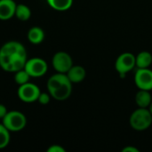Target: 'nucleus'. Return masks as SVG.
<instances>
[{"label": "nucleus", "mask_w": 152, "mask_h": 152, "mask_svg": "<svg viewBox=\"0 0 152 152\" xmlns=\"http://www.w3.org/2000/svg\"><path fill=\"white\" fill-rule=\"evenodd\" d=\"M47 89L51 97L57 101H64L71 95L72 83L66 74L57 73L48 79Z\"/></svg>", "instance_id": "obj_1"}, {"label": "nucleus", "mask_w": 152, "mask_h": 152, "mask_svg": "<svg viewBox=\"0 0 152 152\" xmlns=\"http://www.w3.org/2000/svg\"><path fill=\"white\" fill-rule=\"evenodd\" d=\"M130 126L136 131H144L152 124V115L147 108H139L130 116Z\"/></svg>", "instance_id": "obj_2"}, {"label": "nucleus", "mask_w": 152, "mask_h": 152, "mask_svg": "<svg viewBox=\"0 0 152 152\" xmlns=\"http://www.w3.org/2000/svg\"><path fill=\"white\" fill-rule=\"evenodd\" d=\"M2 120L3 125L10 132L21 131L27 124V118L25 115L18 110L8 111Z\"/></svg>", "instance_id": "obj_3"}, {"label": "nucleus", "mask_w": 152, "mask_h": 152, "mask_svg": "<svg viewBox=\"0 0 152 152\" xmlns=\"http://www.w3.org/2000/svg\"><path fill=\"white\" fill-rule=\"evenodd\" d=\"M48 66L46 61L42 58H31L27 60L24 69L31 77H40L47 71Z\"/></svg>", "instance_id": "obj_4"}, {"label": "nucleus", "mask_w": 152, "mask_h": 152, "mask_svg": "<svg viewBox=\"0 0 152 152\" xmlns=\"http://www.w3.org/2000/svg\"><path fill=\"white\" fill-rule=\"evenodd\" d=\"M40 93V89L37 85L28 82L24 85L20 86L17 94L20 101L30 103L37 101Z\"/></svg>", "instance_id": "obj_5"}, {"label": "nucleus", "mask_w": 152, "mask_h": 152, "mask_svg": "<svg viewBox=\"0 0 152 152\" xmlns=\"http://www.w3.org/2000/svg\"><path fill=\"white\" fill-rule=\"evenodd\" d=\"M52 64L53 69L58 73L66 74L69 69L73 66V61L71 56L66 52L56 53L52 60Z\"/></svg>", "instance_id": "obj_6"}, {"label": "nucleus", "mask_w": 152, "mask_h": 152, "mask_svg": "<svg viewBox=\"0 0 152 152\" xmlns=\"http://www.w3.org/2000/svg\"><path fill=\"white\" fill-rule=\"evenodd\" d=\"M135 66V56L131 53H124L120 54L115 63L116 70L122 76H125L131 71Z\"/></svg>", "instance_id": "obj_7"}, {"label": "nucleus", "mask_w": 152, "mask_h": 152, "mask_svg": "<svg viewBox=\"0 0 152 152\" xmlns=\"http://www.w3.org/2000/svg\"><path fill=\"white\" fill-rule=\"evenodd\" d=\"M134 83L140 90H152V70L149 68L138 69L134 75Z\"/></svg>", "instance_id": "obj_8"}, {"label": "nucleus", "mask_w": 152, "mask_h": 152, "mask_svg": "<svg viewBox=\"0 0 152 152\" xmlns=\"http://www.w3.org/2000/svg\"><path fill=\"white\" fill-rule=\"evenodd\" d=\"M16 5L13 0H0V20L12 19L15 15Z\"/></svg>", "instance_id": "obj_9"}, {"label": "nucleus", "mask_w": 152, "mask_h": 152, "mask_svg": "<svg viewBox=\"0 0 152 152\" xmlns=\"http://www.w3.org/2000/svg\"><path fill=\"white\" fill-rule=\"evenodd\" d=\"M27 53L25 47L22 44L17 41H9L2 45L0 48V53L11 56L13 53Z\"/></svg>", "instance_id": "obj_10"}, {"label": "nucleus", "mask_w": 152, "mask_h": 152, "mask_svg": "<svg viewBox=\"0 0 152 152\" xmlns=\"http://www.w3.org/2000/svg\"><path fill=\"white\" fill-rule=\"evenodd\" d=\"M66 75L72 84H78L81 83L86 78V72L84 67L80 65H75V66L73 65L69 69V70L66 73Z\"/></svg>", "instance_id": "obj_11"}, {"label": "nucleus", "mask_w": 152, "mask_h": 152, "mask_svg": "<svg viewBox=\"0 0 152 152\" xmlns=\"http://www.w3.org/2000/svg\"><path fill=\"white\" fill-rule=\"evenodd\" d=\"M135 63L138 69H146L152 64V54L150 52L142 51L135 57Z\"/></svg>", "instance_id": "obj_12"}, {"label": "nucleus", "mask_w": 152, "mask_h": 152, "mask_svg": "<svg viewBox=\"0 0 152 152\" xmlns=\"http://www.w3.org/2000/svg\"><path fill=\"white\" fill-rule=\"evenodd\" d=\"M28 39L31 44L38 45L45 39V32L39 27H32L28 31Z\"/></svg>", "instance_id": "obj_13"}, {"label": "nucleus", "mask_w": 152, "mask_h": 152, "mask_svg": "<svg viewBox=\"0 0 152 152\" xmlns=\"http://www.w3.org/2000/svg\"><path fill=\"white\" fill-rule=\"evenodd\" d=\"M151 102L152 98L150 91L139 90L135 95V102L139 108H149Z\"/></svg>", "instance_id": "obj_14"}, {"label": "nucleus", "mask_w": 152, "mask_h": 152, "mask_svg": "<svg viewBox=\"0 0 152 152\" xmlns=\"http://www.w3.org/2000/svg\"><path fill=\"white\" fill-rule=\"evenodd\" d=\"M46 1L53 9L60 12L69 10L73 4V0H46Z\"/></svg>", "instance_id": "obj_15"}, {"label": "nucleus", "mask_w": 152, "mask_h": 152, "mask_svg": "<svg viewBox=\"0 0 152 152\" xmlns=\"http://www.w3.org/2000/svg\"><path fill=\"white\" fill-rule=\"evenodd\" d=\"M14 16H16V18L21 21H26L30 18L31 11H30L29 7L26 4H17Z\"/></svg>", "instance_id": "obj_16"}, {"label": "nucleus", "mask_w": 152, "mask_h": 152, "mask_svg": "<svg viewBox=\"0 0 152 152\" xmlns=\"http://www.w3.org/2000/svg\"><path fill=\"white\" fill-rule=\"evenodd\" d=\"M10 142V131L2 124H0V150L7 147Z\"/></svg>", "instance_id": "obj_17"}, {"label": "nucleus", "mask_w": 152, "mask_h": 152, "mask_svg": "<svg viewBox=\"0 0 152 152\" xmlns=\"http://www.w3.org/2000/svg\"><path fill=\"white\" fill-rule=\"evenodd\" d=\"M30 77H31L28 75V73L24 69L16 71L15 74H14V81L19 86H21V85H24V84L29 82Z\"/></svg>", "instance_id": "obj_18"}, {"label": "nucleus", "mask_w": 152, "mask_h": 152, "mask_svg": "<svg viewBox=\"0 0 152 152\" xmlns=\"http://www.w3.org/2000/svg\"><path fill=\"white\" fill-rule=\"evenodd\" d=\"M50 100H51V95L50 94H47V93H40L39 96H38V102L42 105H46L50 102Z\"/></svg>", "instance_id": "obj_19"}, {"label": "nucleus", "mask_w": 152, "mask_h": 152, "mask_svg": "<svg viewBox=\"0 0 152 152\" xmlns=\"http://www.w3.org/2000/svg\"><path fill=\"white\" fill-rule=\"evenodd\" d=\"M48 152H65V149L60 145H52L47 149Z\"/></svg>", "instance_id": "obj_20"}, {"label": "nucleus", "mask_w": 152, "mask_h": 152, "mask_svg": "<svg viewBox=\"0 0 152 152\" xmlns=\"http://www.w3.org/2000/svg\"><path fill=\"white\" fill-rule=\"evenodd\" d=\"M7 112H8L7 108L4 104L0 103V119H3L4 117L7 114Z\"/></svg>", "instance_id": "obj_21"}, {"label": "nucleus", "mask_w": 152, "mask_h": 152, "mask_svg": "<svg viewBox=\"0 0 152 152\" xmlns=\"http://www.w3.org/2000/svg\"><path fill=\"white\" fill-rule=\"evenodd\" d=\"M122 152H139V150L133 146H126L122 150Z\"/></svg>", "instance_id": "obj_22"}, {"label": "nucleus", "mask_w": 152, "mask_h": 152, "mask_svg": "<svg viewBox=\"0 0 152 152\" xmlns=\"http://www.w3.org/2000/svg\"><path fill=\"white\" fill-rule=\"evenodd\" d=\"M149 110H150V112L151 113V115H152V102H151V103L150 104V106H149Z\"/></svg>", "instance_id": "obj_23"}]
</instances>
